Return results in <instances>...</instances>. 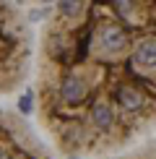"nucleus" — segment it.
I'll return each instance as SVG.
<instances>
[{
	"label": "nucleus",
	"instance_id": "nucleus-3",
	"mask_svg": "<svg viewBox=\"0 0 156 159\" xmlns=\"http://www.w3.org/2000/svg\"><path fill=\"white\" fill-rule=\"evenodd\" d=\"M0 159H63V154L24 115L0 107Z\"/></svg>",
	"mask_w": 156,
	"mask_h": 159
},
{
	"label": "nucleus",
	"instance_id": "nucleus-4",
	"mask_svg": "<svg viewBox=\"0 0 156 159\" xmlns=\"http://www.w3.org/2000/svg\"><path fill=\"white\" fill-rule=\"evenodd\" d=\"M109 159H156V136L138 143V146H133V149H128V151H122V154L109 157Z\"/></svg>",
	"mask_w": 156,
	"mask_h": 159
},
{
	"label": "nucleus",
	"instance_id": "nucleus-2",
	"mask_svg": "<svg viewBox=\"0 0 156 159\" xmlns=\"http://www.w3.org/2000/svg\"><path fill=\"white\" fill-rule=\"evenodd\" d=\"M34 39L24 13L11 3H0V97L13 94L31 70Z\"/></svg>",
	"mask_w": 156,
	"mask_h": 159
},
{
	"label": "nucleus",
	"instance_id": "nucleus-1",
	"mask_svg": "<svg viewBox=\"0 0 156 159\" xmlns=\"http://www.w3.org/2000/svg\"><path fill=\"white\" fill-rule=\"evenodd\" d=\"M37 120L68 159H109L156 136V3H63L34 57Z\"/></svg>",
	"mask_w": 156,
	"mask_h": 159
}]
</instances>
